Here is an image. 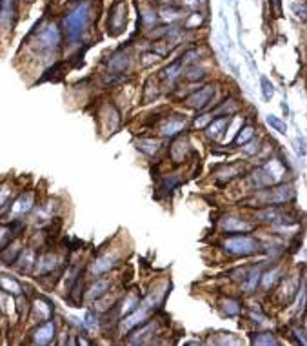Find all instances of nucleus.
I'll use <instances>...</instances> for the list:
<instances>
[{"label":"nucleus","instance_id":"1","mask_svg":"<svg viewBox=\"0 0 307 346\" xmlns=\"http://www.w3.org/2000/svg\"><path fill=\"white\" fill-rule=\"evenodd\" d=\"M91 4L88 0L78 2L64 19V26H66V33L71 42H76L78 38H82L84 31L88 29L89 22H91Z\"/></svg>","mask_w":307,"mask_h":346},{"label":"nucleus","instance_id":"2","mask_svg":"<svg viewBox=\"0 0 307 346\" xmlns=\"http://www.w3.org/2000/svg\"><path fill=\"white\" fill-rule=\"evenodd\" d=\"M222 246H224V250L229 255H235V257H249L260 251V242L249 235L227 237V239L222 242Z\"/></svg>","mask_w":307,"mask_h":346},{"label":"nucleus","instance_id":"3","mask_svg":"<svg viewBox=\"0 0 307 346\" xmlns=\"http://www.w3.org/2000/svg\"><path fill=\"white\" fill-rule=\"evenodd\" d=\"M294 199V188L291 184H280L278 188L267 190L264 195L258 197V206H280L287 204Z\"/></svg>","mask_w":307,"mask_h":346},{"label":"nucleus","instance_id":"4","mask_svg":"<svg viewBox=\"0 0 307 346\" xmlns=\"http://www.w3.org/2000/svg\"><path fill=\"white\" fill-rule=\"evenodd\" d=\"M60 40H62V35H60V29L56 24L53 22H49L46 24L44 28H40L35 35V42H36V46L44 51H53L60 46Z\"/></svg>","mask_w":307,"mask_h":346},{"label":"nucleus","instance_id":"5","mask_svg":"<svg viewBox=\"0 0 307 346\" xmlns=\"http://www.w3.org/2000/svg\"><path fill=\"white\" fill-rule=\"evenodd\" d=\"M127 24V6L124 0H116L109 11V33L113 37L124 33Z\"/></svg>","mask_w":307,"mask_h":346},{"label":"nucleus","instance_id":"6","mask_svg":"<svg viewBox=\"0 0 307 346\" xmlns=\"http://www.w3.org/2000/svg\"><path fill=\"white\" fill-rule=\"evenodd\" d=\"M215 97V86H204V88H200L198 91L191 93L189 97L185 98L184 102L187 108H191V110H204L209 106L211 102V98Z\"/></svg>","mask_w":307,"mask_h":346},{"label":"nucleus","instance_id":"7","mask_svg":"<svg viewBox=\"0 0 307 346\" xmlns=\"http://www.w3.org/2000/svg\"><path fill=\"white\" fill-rule=\"evenodd\" d=\"M131 62H133V58H131L129 51L120 49L118 53H115V55L109 58L108 71H109V75H124V73L131 68Z\"/></svg>","mask_w":307,"mask_h":346},{"label":"nucleus","instance_id":"8","mask_svg":"<svg viewBox=\"0 0 307 346\" xmlns=\"http://www.w3.org/2000/svg\"><path fill=\"white\" fill-rule=\"evenodd\" d=\"M185 126H187L185 117H182V115H175V117L165 118V122L160 126V133H162V137L173 138L184 132Z\"/></svg>","mask_w":307,"mask_h":346},{"label":"nucleus","instance_id":"9","mask_svg":"<svg viewBox=\"0 0 307 346\" xmlns=\"http://www.w3.org/2000/svg\"><path fill=\"white\" fill-rule=\"evenodd\" d=\"M222 230L225 233H246V231H251L254 226L251 222H246L244 219H238V217H224L222 219Z\"/></svg>","mask_w":307,"mask_h":346},{"label":"nucleus","instance_id":"10","mask_svg":"<svg viewBox=\"0 0 307 346\" xmlns=\"http://www.w3.org/2000/svg\"><path fill=\"white\" fill-rule=\"evenodd\" d=\"M53 339H55V323L49 321V319L33 332L35 345H49Z\"/></svg>","mask_w":307,"mask_h":346},{"label":"nucleus","instance_id":"11","mask_svg":"<svg viewBox=\"0 0 307 346\" xmlns=\"http://www.w3.org/2000/svg\"><path fill=\"white\" fill-rule=\"evenodd\" d=\"M229 124H231V117L213 118L211 122L207 124V128H205V133H207V137L213 138V140H218V138L224 135L225 130L229 128Z\"/></svg>","mask_w":307,"mask_h":346},{"label":"nucleus","instance_id":"12","mask_svg":"<svg viewBox=\"0 0 307 346\" xmlns=\"http://www.w3.org/2000/svg\"><path fill=\"white\" fill-rule=\"evenodd\" d=\"M35 206V199H33V193H26V195H20L15 204L11 206V217H22V215L29 213Z\"/></svg>","mask_w":307,"mask_h":346},{"label":"nucleus","instance_id":"13","mask_svg":"<svg viewBox=\"0 0 307 346\" xmlns=\"http://www.w3.org/2000/svg\"><path fill=\"white\" fill-rule=\"evenodd\" d=\"M187 152H189V140L184 137H180L175 140V144L171 146V159L175 162H184L185 157H187Z\"/></svg>","mask_w":307,"mask_h":346},{"label":"nucleus","instance_id":"14","mask_svg":"<svg viewBox=\"0 0 307 346\" xmlns=\"http://www.w3.org/2000/svg\"><path fill=\"white\" fill-rule=\"evenodd\" d=\"M15 263H18V270H20L22 273H29V271L36 266V257H35V251L33 250H24V251H20V255L17 257V261H15Z\"/></svg>","mask_w":307,"mask_h":346},{"label":"nucleus","instance_id":"15","mask_svg":"<svg viewBox=\"0 0 307 346\" xmlns=\"http://www.w3.org/2000/svg\"><path fill=\"white\" fill-rule=\"evenodd\" d=\"M111 286V281L109 279H98L95 284H91V288L88 290L86 293V299L88 301H95V299H100L106 293V291L109 290Z\"/></svg>","mask_w":307,"mask_h":346},{"label":"nucleus","instance_id":"16","mask_svg":"<svg viewBox=\"0 0 307 346\" xmlns=\"http://www.w3.org/2000/svg\"><path fill=\"white\" fill-rule=\"evenodd\" d=\"M264 170H266L267 173H269V177L273 179V182L276 184V182H282L284 180V175H286V166L280 162V160L276 159H271L269 162H267L266 166H264Z\"/></svg>","mask_w":307,"mask_h":346},{"label":"nucleus","instance_id":"17","mask_svg":"<svg viewBox=\"0 0 307 346\" xmlns=\"http://www.w3.org/2000/svg\"><path fill=\"white\" fill-rule=\"evenodd\" d=\"M137 148L142 153H145V155L153 157V155H157V153L160 152V148H162V142H160V140H157V138H138V140H137Z\"/></svg>","mask_w":307,"mask_h":346},{"label":"nucleus","instance_id":"18","mask_svg":"<svg viewBox=\"0 0 307 346\" xmlns=\"http://www.w3.org/2000/svg\"><path fill=\"white\" fill-rule=\"evenodd\" d=\"M286 217V213L280 210V208L273 206V208H267V210H262L258 211V219L264 222H273V224H280V221Z\"/></svg>","mask_w":307,"mask_h":346},{"label":"nucleus","instance_id":"19","mask_svg":"<svg viewBox=\"0 0 307 346\" xmlns=\"http://www.w3.org/2000/svg\"><path fill=\"white\" fill-rule=\"evenodd\" d=\"M158 13L155 11V7L149 6V4H144L140 6V24L145 26V28H151L153 24H157Z\"/></svg>","mask_w":307,"mask_h":346},{"label":"nucleus","instance_id":"20","mask_svg":"<svg viewBox=\"0 0 307 346\" xmlns=\"http://www.w3.org/2000/svg\"><path fill=\"white\" fill-rule=\"evenodd\" d=\"M115 264H116L115 257L104 255L95 261V264H93V273H95V275H102L106 271H109L111 268H115Z\"/></svg>","mask_w":307,"mask_h":346},{"label":"nucleus","instance_id":"21","mask_svg":"<svg viewBox=\"0 0 307 346\" xmlns=\"http://www.w3.org/2000/svg\"><path fill=\"white\" fill-rule=\"evenodd\" d=\"M56 266V257L53 253H46V255H42L38 261H36V271L40 273V275H46L49 271H53V268Z\"/></svg>","mask_w":307,"mask_h":346},{"label":"nucleus","instance_id":"22","mask_svg":"<svg viewBox=\"0 0 307 346\" xmlns=\"http://www.w3.org/2000/svg\"><path fill=\"white\" fill-rule=\"evenodd\" d=\"M238 111V102L235 98H229V100H224L222 106H218L215 111H211L213 117H218V115H224V117H231L233 113Z\"/></svg>","mask_w":307,"mask_h":346},{"label":"nucleus","instance_id":"23","mask_svg":"<svg viewBox=\"0 0 307 346\" xmlns=\"http://www.w3.org/2000/svg\"><path fill=\"white\" fill-rule=\"evenodd\" d=\"M260 281H262V270H256V268H253V270H249V273H247L246 281H244V290H246V293H253V291L256 290V286L260 284Z\"/></svg>","mask_w":307,"mask_h":346},{"label":"nucleus","instance_id":"24","mask_svg":"<svg viewBox=\"0 0 307 346\" xmlns=\"http://www.w3.org/2000/svg\"><path fill=\"white\" fill-rule=\"evenodd\" d=\"M15 13V0H0V26H7Z\"/></svg>","mask_w":307,"mask_h":346},{"label":"nucleus","instance_id":"25","mask_svg":"<svg viewBox=\"0 0 307 346\" xmlns=\"http://www.w3.org/2000/svg\"><path fill=\"white\" fill-rule=\"evenodd\" d=\"M182 69H184V62H182V58H180V60H175V62H171L169 66L164 69V78L169 84H173L178 77L182 75Z\"/></svg>","mask_w":307,"mask_h":346},{"label":"nucleus","instance_id":"26","mask_svg":"<svg viewBox=\"0 0 307 346\" xmlns=\"http://www.w3.org/2000/svg\"><path fill=\"white\" fill-rule=\"evenodd\" d=\"M35 311H36V317L40 319V321H48L51 315H53V305L49 303V301H44V299H38L36 303H35Z\"/></svg>","mask_w":307,"mask_h":346},{"label":"nucleus","instance_id":"27","mask_svg":"<svg viewBox=\"0 0 307 346\" xmlns=\"http://www.w3.org/2000/svg\"><path fill=\"white\" fill-rule=\"evenodd\" d=\"M0 288H2V291H6V293H11V295H20L22 291V286L15 279H9V277H4L0 275Z\"/></svg>","mask_w":307,"mask_h":346},{"label":"nucleus","instance_id":"28","mask_svg":"<svg viewBox=\"0 0 307 346\" xmlns=\"http://www.w3.org/2000/svg\"><path fill=\"white\" fill-rule=\"evenodd\" d=\"M240 170H242L240 164H229V166H224L222 170H218V179L222 180V182H225V180L229 182L233 177L240 175Z\"/></svg>","mask_w":307,"mask_h":346},{"label":"nucleus","instance_id":"29","mask_svg":"<svg viewBox=\"0 0 307 346\" xmlns=\"http://www.w3.org/2000/svg\"><path fill=\"white\" fill-rule=\"evenodd\" d=\"M222 310H224L225 315L235 317V315H238L240 313V303L238 301H235V299H225L224 303H222Z\"/></svg>","mask_w":307,"mask_h":346},{"label":"nucleus","instance_id":"30","mask_svg":"<svg viewBox=\"0 0 307 346\" xmlns=\"http://www.w3.org/2000/svg\"><path fill=\"white\" fill-rule=\"evenodd\" d=\"M138 305H140V301H138V297L135 295V293H131V295H127V299L122 303V306H120V311H122L124 315H127V313H131L133 310H137Z\"/></svg>","mask_w":307,"mask_h":346},{"label":"nucleus","instance_id":"31","mask_svg":"<svg viewBox=\"0 0 307 346\" xmlns=\"http://www.w3.org/2000/svg\"><path fill=\"white\" fill-rule=\"evenodd\" d=\"M13 241V226H4L0 224V250H4Z\"/></svg>","mask_w":307,"mask_h":346},{"label":"nucleus","instance_id":"32","mask_svg":"<svg viewBox=\"0 0 307 346\" xmlns=\"http://www.w3.org/2000/svg\"><path fill=\"white\" fill-rule=\"evenodd\" d=\"M253 137H254V128H253V126H246L244 130H240L238 135L235 137L233 142H235V144H246Z\"/></svg>","mask_w":307,"mask_h":346},{"label":"nucleus","instance_id":"33","mask_svg":"<svg viewBox=\"0 0 307 346\" xmlns=\"http://www.w3.org/2000/svg\"><path fill=\"white\" fill-rule=\"evenodd\" d=\"M202 24H204V15L198 11V13H191L189 17H187V20L184 22V28L185 29H198Z\"/></svg>","mask_w":307,"mask_h":346},{"label":"nucleus","instance_id":"34","mask_svg":"<svg viewBox=\"0 0 307 346\" xmlns=\"http://www.w3.org/2000/svg\"><path fill=\"white\" fill-rule=\"evenodd\" d=\"M266 120H267V124L271 126L274 132H278L280 135H286L287 133V124L284 122V120H280L278 117H274V115H267Z\"/></svg>","mask_w":307,"mask_h":346},{"label":"nucleus","instance_id":"35","mask_svg":"<svg viewBox=\"0 0 307 346\" xmlns=\"http://www.w3.org/2000/svg\"><path fill=\"white\" fill-rule=\"evenodd\" d=\"M254 345H278V341L271 332H264V333H256V337L253 339Z\"/></svg>","mask_w":307,"mask_h":346},{"label":"nucleus","instance_id":"36","mask_svg":"<svg viewBox=\"0 0 307 346\" xmlns=\"http://www.w3.org/2000/svg\"><path fill=\"white\" fill-rule=\"evenodd\" d=\"M291 9H293V13L300 19V20L307 22V2H298V0H294L293 4H291Z\"/></svg>","mask_w":307,"mask_h":346},{"label":"nucleus","instance_id":"37","mask_svg":"<svg viewBox=\"0 0 307 346\" xmlns=\"http://www.w3.org/2000/svg\"><path fill=\"white\" fill-rule=\"evenodd\" d=\"M178 184H180V177H178L177 173H173V175H169V177H165L164 179V182H162V190H164L165 193H169V192H173Z\"/></svg>","mask_w":307,"mask_h":346},{"label":"nucleus","instance_id":"38","mask_svg":"<svg viewBox=\"0 0 307 346\" xmlns=\"http://www.w3.org/2000/svg\"><path fill=\"white\" fill-rule=\"evenodd\" d=\"M260 82H262V95H264V98H266V100H271L274 95V86L271 84V80H269L267 77H262Z\"/></svg>","mask_w":307,"mask_h":346},{"label":"nucleus","instance_id":"39","mask_svg":"<svg viewBox=\"0 0 307 346\" xmlns=\"http://www.w3.org/2000/svg\"><path fill=\"white\" fill-rule=\"evenodd\" d=\"M278 273H280L278 268H274L273 271H269V273H266V275L262 273V286H264L266 290H269V286L274 283V279H276V275H278Z\"/></svg>","mask_w":307,"mask_h":346},{"label":"nucleus","instance_id":"40","mask_svg":"<svg viewBox=\"0 0 307 346\" xmlns=\"http://www.w3.org/2000/svg\"><path fill=\"white\" fill-rule=\"evenodd\" d=\"M205 71L202 68H198V66H193V68L187 69V73H185V77H187V80H198V78H204Z\"/></svg>","mask_w":307,"mask_h":346},{"label":"nucleus","instance_id":"41","mask_svg":"<svg viewBox=\"0 0 307 346\" xmlns=\"http://www.w3.org/2000/svg\"><path fill=\"white\" fill-rule=\"evenodd\" d=\"M178 15H180V9H177V7H164L162 11H160V17L164 19V20H175Z\"/></svg>","mask_w":307,"mask_h":346},{"label":"nucleus","instance_id":"42","mask_svg":"<svg viewBox=\"0 0 307 346\" xmlns=\"http://www.w3.org/2000/svg\"><path fill=\"white\" fill-rule=\"evenodd\" d=\"M157 60H160V55L155 53V49H153V51H147V53H144L142 55V64L144 66H151V64H155Z\"/></svg>","mask_w":307,"mask_h":346},{"label":"nucleus","instance_id":"43","mask_svg":"<svg viewBox=\"0 0 307 346\" xmlns=\"http://www.w3.org/2000/svg\"><path fill=\"white\" fill-rule=\"evenodd\" d=\"M294 148H296V152H298V155L300 157H304L307 153V146H306V138L302 137L300 133H298V137L294 138Z\"/></svg>","mask_w":307,"mask_h":346},{"label":"nucleus","instance_id":"44","mask_svg":"<svg viewBox=\"0 0 307 346\" xmlns=\"http://www.w3.org/2000/svg\"><path fill=\"white\" fill-rule=\"evenodd\" d=\"M258 150H260V142L254 140V137H253L249 142H246V146H244V152H246L247 155H254V153H258Z\"/></svg>","mask_w":307,"mask_h":346},{"label":"nucleus","instance_id":"45","mask_svg":"<svg viewBox=\"0 0 307 346\" xmlns=\"http://www.w3.org/2000/svg\"><path fill=\"white\" fill-rule=\"evenodd\" d=\"M306 301H307V288H306V284H302L300 297H298V313H304V310H306Z\"/></svg>","mask_w":307,"mask_h":346},{"label":"nucleus","instance_id":"46","mask_svg":"<svg viewBox=\"0 0 307 346\" xmlns=\"http://www.w3.org/2000/svg\"><path fill=\"white\" fill-rule=\"evenodd\" d=\"M213 118H215V117H213L211 113H207V115H202V117H198L197 120H195V126H197V128H207V124L211 122Z\"/></svg>","mask_w":307,"mask_h":346},{"label":"nucleus","instance_id":"47","mask_svg":"<svg viewBox=\"0 0 307 346\" xmlns=\"http://www.w3.org/2000/svg\"><path fill=\"white\" fill-rule=\"evenodd\" d=\"M96 325H98V321L95 319V315H93V313H88V315H86V323H84V326H86V328H95Z\"/></svg>","mask_w":307,"mask_h":346},{"label":"nucleus","instance_id":"48","mask_svg":"<svg viewBox=\"0 0 307 346\" xmlns=\"http://www.w3.org/2000/svg\"><path fill=\"white\" fill-rule=\"evenodd\" d=\"M7 199H9V193H7L6 190H0V208L6 204Z\"/></svg>","mask_w":307,"mask_h":346},{"label":"nucleus","instance_id":"49","mask_svg":"<svg viewBox=\"0 0 307 346\" xmlns=\"http://www.w3.org/2000/svg\"><path fill=\"white\" fill-rule=\"evenodd\" d=\"M282 110H284V113H286V115L289 113V108H287V102H286V100L282 102Z\"/></svg>","mask_w":307,"mask_h":346},{"label":"nucleus","instance_id":"50","mask_svg":"<svg viewBox=\"0 0 307 346\" xmlns=\"http://www.w3.org/2000/svg\"><path fill=\"white\" fill-rule=\"evenodd\" d=\"M271 4H273L274 7H276V11L280 9V0H271Z\"/></svg>","mask_w":307,"mask_h":346},{"label":"nucleus","instance_id":"51","mask_svg":"<svg viewBox=\"0 0 307 346\" xmlns=\"http://www.w3.org/2000/svg\"><path fill=\"white\" fill-rule=\"evenodd\" d=\"M158 4H171V2H173V0H157Z\"/></svg>","mask_w":307,"mask_h":346},{"label":"nucleus","instance_id":"52","mask_svg":"<svg viewBox=\"0 0 307 346\" xmlns=\"http://www.w3.org/2000/svg\"><path fill=\"white\" fill-rule=\"evenodd\" d=\"M78 343H80V345H89V341L86 339H78Z\"/></svg>","mask_w":307,"mask_h":346},{"label":"nucleus","instance_id":"53","mask_svg":"<svg viewBox=\"0 0 307 346\" xmlns=\"http://www.w3.org/2000/svg\"><path fill=\"white\" fill-rule=\"evenodd\" d=\"M28 2H33V0H28Z\"/></svg>","mask_w":307,"mask_h":346}]
</instances>
